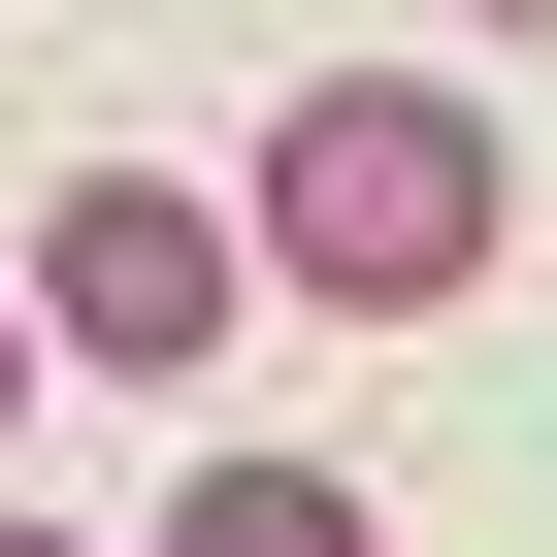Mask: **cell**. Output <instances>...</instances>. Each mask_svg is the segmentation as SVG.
Wrapping results in <instances>:
<instances>
[{
  "instance_id": "6da1fadb",
  "label": "cell",
  "mask_w": 557,
  "mask_h": 557,
  "mask_svg": "<svg viewBox=\"0 0 557 557\" xmlns=\"http://www.w3.org/2000/svg\"><path fill=\"white\" fill-rule=\"evenodd\" d=\"M492 230H524V132L459 66H329L296 132H262V296H329V329H459Z\"/></svg>"
},
{
  "instance_id": "7a4b0ae2",
  "label": "cell",
  "mask_w": 557,
  "mask_h": 557,
  "mask_svg": "<svg viewBox=\"0 0 557 557\" xmlns=\"http://www.w3.org/2000/svg\"><path fill=\"white\" fill-rule=\"evenodd\" d=\"M34 361H132V394H197V361H230V197L99 164V197L34 230Z\"/></svg>"
},
{
  "instance_id": "3957f363",
  "label": "cell",
  "mask_w": 557,
  "mask_h": 557,
  "mask_svg": "<svg viewBox=\"0 0 557 557\" xmlns=\"http://www.w3.org/2000/svg\"><path fill=\"white\" fill-rule=\"evenodd\" d=\"M164 557H394V524H361L329 459H197V492H164Z\"/></svg>"
},
{
  "instance_id": "277c9868",
  "label": "cell",
  "mask_w": 557,
  "mask_h": 557,
  "mask_svg": "<svg viewBox=\"0 0 557 557\" xmlns=\"http://www.w3.org/2000/svg\"><path fill=\"white\" fill-rule=\"evenodd\" d=\"M0 557H66V524H34V492H0Z\"/></svg>"
},
{
  "instance_id": "5b68a950",
  "label": "cell",
  "mask_w": 557,
  "mask_h": 557,
  "mask_svg": "<svg viewBox=\"0 0 557 557\" xmlns=\"http://www.w3.org/2000/svg\"><path fill=\"white\" fill-rule=\"evenodd\" d=\"M0 394H34V329H0Z\"/></svg>"
}]
</instances>
